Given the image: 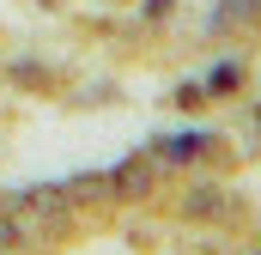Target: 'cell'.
I'll list each match as a JSON object with an SVG mask.
<instances>
[{
    "instance_id": "6da1fadb",
    "label": "cell",
    "mask_w": 261,
    "mask_h": 255,
    "mask_svg": "<svg viewBox=\"0 0 261 255\" xmlns=\"http://www.w3.org/2000/svg\"><path fill=\"white\" fill-rule=\"evenodd\" d=\"M79 207H73V194L61 189V183H43V189H24L18 200H12V231L18 225H31L37 237H55V231H67V219H73Z\"/></svg>"
},
{
    "instance_id": "7a4b0ae2",
    "label": "cell",
    "mask_w": 261,
    "mask_h": 255,
    "mask_svg": "<svg viewBox=\"0 0 261 255\" xmlns=\"http://www.w3.org/2000/svg\"><path fill=\"white\" fill-rule=\"evenodd\" d=\"M231 213H237V200L225 189H213V183L189 189V200H182V219H189V225H213V219H231Z\"/></svg>"
},
{
    "instance_id": "3957f363",
    "label": "cell",
    "mask_w": 261,
    "mask_h": 255,
    "mask_svg": "<svg viewBox=\"0 0 261 255\" xmlns=\"http://www.w3.org/2000/svg\"><path fill=\"white\" fill-rule=\"evenodd\" d=\"M152 183H158V176H152V164H146V158H128V164H116V170H110V200H146Z\"/></svg>"
},
{
    "instance_id": "277c9868",
    "label": "cell",
    "mask_w": 261,
    "mask_h": 255,
    "mask_svg": "<svg viewBox=\"0 0 261 255\" xmlns=\"http://www.w3.org/2000/svg\"><path fill=\"white\" fill-rule=\"evenodd\" d=\"M67 194H73V207H85V200H110V176H73V183H61Z\"/></svg>"
},
{
    "instance_id": "5b68a950",
    "label": "cell",
    "mask_w": 261,
    "mask_h": 255,
    "mask_svg": "<svg viewBox=\"0 0 261 255\" xmlns=\"http://www.w3.org/2000/svg\"><path fill=\"white\" fill-rule=\"evenodd\" d=\"M237 85H243V61H225V67H213V85H206V91L225 97V91H237Z\"/></svg>"
},
{
    "instance_id": "8992f818",
    "label": "cell",
    "mask_w": 261,
    "mask_h": 255,
    "mask_svg": "<svg viewBox=\"0 0 261 255\" xmlns=\"http://www.w3.org/2000/svg\"><path fill=\"white\" fill-rule=\"evenodd\" d=\"M249 255H261V249H249Z\"/></svg>"
}]
</instances>
